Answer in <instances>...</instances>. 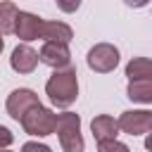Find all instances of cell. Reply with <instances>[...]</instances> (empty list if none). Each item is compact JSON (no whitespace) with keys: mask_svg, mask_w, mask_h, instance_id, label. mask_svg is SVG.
I'll list each match as a JSON object with an SVG mask.
<instances>
[{"mask_svg":"<svg viewBox=\"0 0 152 152\" xmlns=\"http://www.w3.org/2000/svg\"><path fill=\"white\" fill-rule=\"evenodd\" d=\"M19 124H21L24 133H28V135H38V138H45V135L55 133V128H57V114H55L52 109L38 104V107H33V109H31Z\"/></svg>","mask_w":152,"mask_h":152,"instance_id":"obj_3","label":"cell"},{"mask_svg":"<svg viewBox=\"0 0 152 152\" xmlns=\"http://www.w3.org/2000/svg\"><path fill=\"white\" fill-rule=\"evenodd\" d=\"M21 10H17L14 2H0V36H7V33H14L17 28V17H19Z\"/></svg>","mask_w":152,"mask_h":152,"instance_id":"obj_14","label":"cell"},{"mask_svg":"<svg viewBox=\"0 0 152 152\" xmlns=\"http://www.w3.org/2000/svg\"><path fill=\"white\" fill-rule=\"evenodd\" d=\"M38 62H40V57L31 45H17L12 50V57H10V66L17 74H31L38 66Z\"/></svg>","mask_w":152,"mask_h":152,"instance_id":"obj_8","label":"cell"},{"mask_svg":"<svg viewBox=\"0 0 152 152\" xmlns=\"http://www.w3.org/2000/svg\"><path fill=\"white\" fill-rule=\"evenodd\" d=\"M40 28H43V19H40V17H36V14H31V12H19V17H17V28H14V33H17L19 40H24V43L38 40V38H40Z\"/></svg>","mask_w":152,"mask_h":152,"instance_id":"obj_9","label":"cell"},{"mask_svg":"<svg viewBox=\"0 0 152 152\" xmlns=\"http://www.w3.org/2000/svg\"><path fill=\"white\" fill-rule=\"evenodd\" d=\"M55 133H57L59 145H62L64 152H83L86 142H83V135H81V119H78V114H74V112L57 114Z\"/></svg>","mask_w":152,"mask_h":152,"instance_id":"obj_2","label":"cell"},{"mask_svg":"<svg viewBox=\"0 0 152 152\" xmlns=\"http://www.w3.org/2000/svg\"><path fill=\"white\" fill-rule=\"evenodd\" d=\"M126 95H128V100H133V102L150 104V102H152V78H142V81H128Z\"/></svg>","mask_w":152,"mask_h":152,"instance_id":"obj_12","label":"cell"},{"mask_svg":"<svg viewBox=\"0 0 152 152\" xmlns=\"http://www.w3.org/2000/svg\"><path fill=\"white\" fill-rule=\"evenodd\" d=\"M86 59H88V66H90L93 71H97V74H109V71H114L116 64H119V50H116L112 43H97V45L90 48V52H88Z\"/></svg>","mask_w":152,"mask_h":152,"instance_id":"obj_4","label":"cell"},{"mask_svg":"<svg viewBox=\"0 0 152 152\" xmlns=\"http://www.w3.org/2000/svg\"><path fill=\"white\" fill-rule=\"evenodd\" d=\"M90 131H93V138L100 142H109V140H116L119 135V121L109 114H100L90 121Z\"/></svg>","mask_w":152,"mask_h":152,"instance_id":"obj_10","label":"cell"},{"mask_svg":"<svg viewBox=\"0 0 152 152\" xmlns=\"http://www.w3.org/2000/svg\"><path fill=\"white\" fill-rule=\"evenodd\" d=\"M126 76H128V81L152 78V59L150 57H133L126 64Z\"/></svg>","mask_w":152,"mask_h":152,"instance_id":"obj_13","label":"cell"},{"mask_svg":"<svg viewBox=\"0 0 152 152\" xmlns=\"http://www.w3.org/2000/svg\"><path fill=\"white\" fill-rule=\"evenodd\" d=\"M45 95L50 97V102L55 107H71L78 97V76H76V69L66 66V69H59L55 71L48 83H45Z\"/></svg>","mask_w":152,"mask_h":152,"instance_id":"obj_1","label":"cell"},{"mask_svg":"<svg viewBox=\"0 0 152 152\" xmlns=\"http://www.w3.org/2000/svg\"><path fill=\"white\" fill-rule=\"evenodd\" d=\"M119 121V131L128 133V135H145L152 133V112L147 109H128L121 112Z\"/></svg>","mask_w":152,"mask_h":152,"instance_id":"obj_6","label":"cell"},{"mask_svg":"<svg viewBox=\"0 0 152 152\" xmlns=\"http://www.w3.org/2000/svg\"><path fill=\"white\" fill-rule=\"evenodd\" d=\"M21 152H52V150L48 145H43V142H24Z\"/></svg>","mask_w":152,"mask_h":152,"instance_id":"obj_17","label":"cell"},{"mask_svg":"<svg viewBox=\"0 0 152 152\" xmlns=\"http://www.w3.org/2000/svg\"><path fill=\"white\" fill-rule=\"evenodd\" d=\"M145 150L152 152V133H147V138H145Z\"/></svg>","mask_w":152,"mask_h":152,"instance_id":"obj_19","label":"cell"},{"mask_svg":"<svg viewBox=\"0 0 152 152\" xmlns=\"http://www.w3.org/2000/svg\"><path fill=\"white\" fill-rule=\"evenodd\" d=\"M12 142H14V135H12V131H10L7 126H0V150H7Z\"/></svg>","mask_w":152,"mask_h":152,"instance_id":"obj_16","label":"cell"},{"mask_svg":"<svg viewBox=\"0 0 152 152\" xmlns=\"http://www.w3.org/2000/svg\"><path fill=\"white\" fill-rule=\"evenodd\" d=\"M97 152H131V150H128V145H124L119 140H109V142H100Z\"/></svg>","mask_w":152,"mask_h":152,"instance_id":"obj_15","label":"cell"},{"mask_svg":"<svg viewBox=\"0 0 152 152\" xmlns=\"http://www.w3.org/2000/svg\"><path fill=\"white\" fill-rule=\"evenodd\" d=\"M71 38H74V31H71L69 24H64V21H43V28H40V40L43 43L69 45Z\"/></svg>","mask_w":152,"mask_h":152,"instance_id":"obj_11","label":"cell"},{"mask_svg":"<svg viewBox=\"0 0 152 152\" xmlns=\"http://www.w3.org/2000/svg\"><path fill=\"white\" fill-rule=\"evenodd\" d=\"M38 57H40V62H43L45 66H52L55 71L66 69L69 62H71V52H69V48H66V45H59V43H43Z\"/></svg>","mask_w":152,"mask_h":152,"instance_id":"obj_7","label":"cell"},{"mask_svg":"<svg viewBox=\"0 0 152 152\" xmlns=\"http://www.w3.org/2000/svg\"><path fill=\"white\" fill-rule=\"evenodd\" d=\"M59 10H64V12H74V10H78V0H76V2H71V5L59 2Z\"/></svg>","mask_w":152,"mask_h":152,"instance_id":"obj_18","label":"cell"},{"mask_svg":"<svg viewBox=\"0 0 152 152\" xmlns=\"http://www.w3.org/2000/svg\"><path fill=\"white\" fill-rule=\"evenodd\" d=\"M40 104V100H38V95L31 90V88H17V90H12L10 95H7V102H5V107H7V114L14 119V121H21L33 107H38Z\"/></svg>","mask_w":152,"mask_h":152,"instance_id":"obj_5","label":"cell"},{"mask_svg":"<svg viewBox=\"0 0 152 152\" xmlns=\"http://www.w3.org/2000/svg\"><path fill=\"white\" fill-rule=\"evenodd\" d=\"M2 48H5V40H2V36H0V52H2Z\"/></svg>","mask_w":152,"mask_h":152,"instance_id":"obj_20","label":"cell"},{"mask_svg":"<svg viewBox=\"0 0 152 152\" xmlns=\"http://www.w3.org/2000/svg\"><path fill=\"white\" fill-rule=\"evenodd\" d=\"M0 152H10V150H0Z\"/></svg>","mask_w":152,"mask_h":152,"instance_id":"obj_21","label":"cell"}]
</instances>
